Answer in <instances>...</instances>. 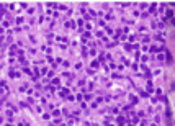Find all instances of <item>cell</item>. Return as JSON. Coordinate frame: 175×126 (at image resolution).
Listing matches in <instances>:
<instances>
[{"label":"cell","instance_id":"6da1fadb","mask_svg":"<svg viewBox=\"0 0 175 126\" xmlns=\"http://www.w3.org/2000/svg\"><path fill=\"white\" fill-rule=\"evenodd\" d=\"M172 21H174V25H175V18H174V20H172Z\"/></svg>","mask_w":175,"mask_h":126}]
</instances>
